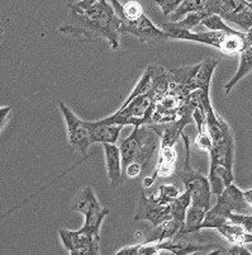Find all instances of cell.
<instances>
[{"label": "cell", "mask_w": 252, "mask_h": 255, "mask_svg": "<svg viewBox=\"0 0 252 255\" xmlns=\"http://www.w3.org/2000/svg\"><path fill=\"white\" fill-rule=\"evenodd\" d=\"M69 8L70 22L60 25V33L84 41L104 39L112 50L119 48L122 20L107 0H95L90 5L74 3Z\"/></svg>", "instance_id": "obj_1"}, {"label": "cell", "mask_w": 252, "mask_h": 255, "mask_svg": "<svg viewBox=\"0 0 252 255\" xmlns=\"http://www.w3.org/2000/svg\"><path fill=\"white\" fill-rule=\"evenodd\" d=\"M164 124L135 126L131 135L121 142L122 174L126 178L140 177L157 149H160Z\"/></svg>", "instance_id": "obj_2"}, {"label": "cell", "mask_w": 252, "mask_h": 255, "mask_svg": "<svg viewBox=\"0 0 252 255\" xmlns=\"http://www.w3.org/2000/svg\"><path fill=\"white\" fill-rule=\"evenodd\" d=\"M208 152L210 155V168L208 174L210 191L212 194L219 196L224 191V188L232 184L235 180V140L228 125L224 126L223 137L217 142H213Z\"/></svg>", "instance_id": "obj_3"}, {"label": "cell", "mask_w": 252, "mask_h": 255, "mask_svg": "<svg viewBox=\"0 0 252 255\" xmlns=\"http://www.w3.org/2000/svg\"><path fill=\"white\" fill-rule=\"evenodd\" d=\"M161 29L168 34L170 39H179V41H191V42L203 43V45L210 46L224 55H238L246 48L245 42V32L240 34L227 33L222 31H208V32H196L180 29L175 27L174 23H164Z\"/></svg>", "instance_id": "obj_4"}, {"label": "cell", "mask_w": 252, "mask_h": 255, "mask_svg": "<svg viewBox=\"0 0 252 255\" xmlns=\"http://www.w3.org/2000/svg\"><path fill=\"white\" fill-rule=\"evenodd\" d=\"M247 206L244 192L232 183L219 194L216 206L207 211L202 229H218L224 222L230 221L232 213H246Z\"/></svg>", "instance_id": "obj_5"}, {"label": "cell", "mask_w": 252, "mask_h": 255, "mask_svg": "<svg viewBox=\"0 0 252 255\" xmlns=\"http://www.w3.org/2000/svg\"><path fill=\"white\" fill-rule=\"evenodd\" d=\"M181 138L185 146V160L182 164L181 182L185 189L190 192L191 205L200 206V207L209 210L210 208V184L207 177L194 170L190 164V143H189L188 135L184 131L181 133Z\"/></svg>", "instance_id": "obj_6"}, {"label": "cell", "mask_w": 252, "mask_h": 255, "mask_svg": "<svg viewBox=\"0 0 252 255\" xmlns=\"http://www.w3.org/2000/svg\"><path fill=\"white\" fill-rule=\"evenodd\" d=\"M73 211L74 212L83 213L85 216L84 226L82 227L83 230L99 238L101 224L105 220V217L108 216L109 210L105 207H101L91 187L86 185L83 189L82 193L79 194L75 203H74Z\"/></svg>", "instance_id": "obj_7"}, {"label": "cell", "mask_w": 252, "mask_h": 255, "mask_svg": "<svg viewBox=\"0 0 252 255\" xmlns=\"http://www.w3.org/2000/svg\"><path fill=\"white\" fill-rule=\"evenodd\" d=\"M151 106V94L149 92L142 96L136 97L126 107L119 108L114 115L103 118V122L110 125H122V126H140L146 124L147 112Z\"/></svg>", "instance_id": "obj_8"}, {"label": "cell", "mask_w": 252, "mask_h": 255, "mask_svg": "<svg viewBox=\"0 0 252 255\" xmlns=\"http://www.w3.org/2000/svg\"><path fill=\"white\" fill-rule=\"evenodd\" d=\"M62 244L71 255H98L99 238L83 230L62 229L59 231Z\"/></svg>", "instance_id": "obj_9"}, {"label": "cell", "mask_w": 252, "mask_h": 255, "mask_svg": "<svg viewBox=\"0 0 252 255\" xmlns=\"http://www.w3.org/2000/svg\"><path fill=\"white\" fill-rule=\"evenodd\" d=\"M60 111L65 118V124L68 128V137L69 143L73 149L78 150L82 154H86V150L90 145L89 131L86 127V121H83L69 108L68 106L62 102L59 103Z\"/></svg>", "instance_id": "obj_10"}, {"label": "cell", "mask_w": 252, "mask_h": 255, "mask_svg": "<svg viewBox=\"0 0 252 255\" xmlns=\"http://www.w3.org/2000/svg\"><path fill=\"white\" fill-rule=\"evenodd\" d=\"M122 34H131L142 43L163 42L168 39V34L161 28H157L147 15L142 14L136 20H122Z\"/></svg>", "instance_id": "obj_11"}, {"label": "cell", "mask_w": 252, "mask_h": 255, "mask_svg": "<svg viewBox=\"0 0 252 255\" xmlns=\"http://www.w3.org/2000/svg\"><path fill=\"white\" fill-rule=\"evenodd\" d=\"M168 220H171L170 205H160L154 194H147L143 191L138 199L135 221H149L151 222L152 227H156Z\"/></svg>", "instance_id": "obj_12"}, {"label": "cell", "mask_w": 252, "mask_h": 255, "mask_svg": "<svg viewBox=\"0 0 252 255\" xmlns=\"http://www.w3.org/2000/svg\"><path fill=\"white\" fill-rule=\"evenodd\" d=\"M86 127L89 131L91 143H115L119 138L121 131L124 126L122 125L105 124L101 120L86 121Z\"/></svg>", "instance_id": "obj_13"}, {"label": "cell", "mask_w": 252, "mask_h": 255, "mask_svg": "<svg viewBox=\"0 0 252 255\" xmlns=\"http://www.w3.org/2000/svg\"><path fill=\"white\" fill-rule=\"evenodd\" d=\"M104 156H105V168L107 175L112 187H117L122 182V156L119 146L115 143H103Z\"/></svg>", "instance_id": "obj_14"}, {"label": "cell", "mask_w": 252, "mask_h": 255, "mask_svg": "<svg viewBox=\"0 0 252 255\" xmlns=\"http://www.w3.org/2000/svg\"><path fill=\"white\" fill-rule=\"evenodd\" d=\"M247 6L246 0H207L203 11L208 15L218 14L223 19Z\"/></svg>", "instance_id": "obj_15"}, {"label": "cell", "mask_w": 252, "mask_h": 255, "mask_svg": "<svg viewBox=\"0 0 252 255\" xmlns=\"http://www.w3.org/2000/svg\"><path fill=\"white\" fill-rule=\"evenodd\" d=\"M160 157L157 163L156 169L151 174V178L156 180L157 177L168 178L175 170V163H176V151L175 147H160Z\"/></svg>", "instance_id": "obj_16"}, {"label": "cell", "mask_w": 252, "mask_h": 255, "mask_svg": "<svg viewBox=\"0 0 252 255\" xmlns=\"http://www.w3.org/2000/svg\"><path fill=\"white\" fill-rule=\"evenodd\" d=\"M217 230H218L221 235H223L224 238L227 239L228 243H231V244L246 245L252 243V234L246 233L244 230V227L232 221L224 222Z\"/></svg>", "instance_id": "obj_17"}, {"label": "cell", "mask_w": 252, "mask_h": 255, "mask_svg": "<svg viewBox=\"0 0 252 255\" xmlns=\"http://www.w3.org/2000/svg\"><path fill=\"white\" fill-rule=\"evenodd\" d=\"M240 55H241V60H240V66H238L237 73L235 74V76L231 79L227 84L224 85V93L227 96L232 92L235 85H237L240 80H242L247 74L252 71V46L245 48Z\"/></svg>", "instance_id": "obj_18"}, {"label": "cell", "mask_w": 252, "mask_h": 255, "mask_svg": "<svg viewBox=\"0 0 252 255\" xmlns=\"http://www.w3.org/2000/svg\"><path fill=\"white\" fill-rule=\"evenodd\" d=\"M217 66H218V61L214 59L204 60L202 64L199 65V69L195 75L196 89L209 93L210 82H212V78H213Z\"/></svg>", "instance_id": "obj_19"}, {"label": "cell", "mask_w": 252, "mask_h": 255, "mask_svg": "<svg viewBox=\"0 0 252 255\" xmlns=\"http://www.w3.org/2000/svg\"><path fill=\"white\" fill-rule=\"evenodd\" d=\"M205 213H207L205 208L190 203L188 211H186V216H185V225L182 233L185 235H189V234L198 233L199 230H202V224L204 221Z\"/></svg>", "instance_id": "obj_20"}, {"label": "cell", "mask_w": 252, "mask_h": 255, "mask_svg": "<svg viewBox=\"0 0 252 255\" xmlns=\"http://www.w3.org/2000/svg\"><path fill=\"white\" fill-rule=\"evenodd\" d=\"M190 203V192L185 189V192L180 193V196L170 205L171 219L176 220V221L181 222V224H185V216H186V211H188Z\"/></svg>", "instance_id": "obj_21"}, {"label": "cell", "mask_w": 252, "mask_h": 255, "mask_svg": "<svg viewBox=\"0 0 252 255\" xmlns=\"http://www.w3.org/2000/svg\"><path fill=\"white\" fill-rule=\"evenodd\" d=\"M226 22L232 23V24L238 25L244 32H247L252 28V9L249 5L238 10L235 14H231L230 17L226 18Z\"/></svg>", "instance_id": "obj_22"}, {"label": "cell", "mask_w": 252, "mask_h": 255, "mask_svg": "<svg viewBox=\"0 0 252 255\" xmlns=\"http://www.w3.org/2000/svg\"><path fill=\"white\" fill-rule=\"evenodd\" d=\"M205 4H207V0H182L181 5L170 15L171 20H172V22H176L179 18L185 17V15L189 14V13L203 10Z\"/></svg>", "instance_id": "obj_23"}, {"label": "cell", "mask_w": 252, "mask_h": 255, "mask_svg": "<svg viewBox=\"0 0 252 255\" xmlns=\"http://www.w3.org/2000/svg\"><path fill=\"white\" fill-rule=\"evenodd\" d=\"M202 24L204 25L208 31H222V32H227V33H233V34H240L242 32L236 31L232 27L226 23V20L218 14H210L208 17H205L204 19L202 20Z\"/></svg>", "instance_id": "obj_24"}, {"label": "cell", "mask_w": 252, "mask_h": 255, "mask_svg": "<svg viewBox=\"0 0 252 255\" xmlns=\"http://www.w3.org/2000/svg\"><path fill=\"white\" fill-rule=\"evenodd\" d=\"M180 189L176 185H160L159 187V193H157L156 201L163 206H168L174 202L175 199L180 196Z\"/></svg>", "instance_id": "obj_25"}, {"label": "cell", "mask_w": 252, "mask_h": 255, "mask_svg": "<svg viewBox=\"0 0 252 255\" xmlns=\"http://www.w3.org/2000/svg\"><path fill=\"white\" fill-rule=\"evenodd\" d=\"M205 17H208V14L205 13V11H203V10L193 11V13H189V14L185 15L184 19L177 20V22H172V23H174L175 27H177V28H180V29L193 31L196 25L202 23V20L204 19Z\"/></svg>", "instance_id": "obj_26"}, {"label": "cell", "mask_w": 252, "mask_h": 255, "mask_svg": "<svg viewBox=\"0 0 252 255\" xmlns=\"http://www.w3.org/2000/svg\"><path fill=\"white\" fill-rule=\"evenodd\" d=\"M150 88H151V76H150L149 70L146 69L145 73H143V75L141 76L140 82L137 83V85H136L135 89L132 90L128 98H127L126 101L123 102V104H122V106H121V108L126 107L127 104H128L131 101H133V99H135L136 97L142 96V94H145V93L149 92Z\"/></svg>", "instance_id": "obj_27"}, {"label": "cell", "mask_w": 252, "mask_h": 255, "mask_svg": "<svg viewBox=\"0 0 252 255\" xmlns=\"http://www.w3.org/2000/svg\"><path fill=\"white\" fill-rule=\"evenodd\" d=\"M155 3L160 6L163 14L168 17L181 5L182 0H155Z\"/></svg>", "instance_id": "obj_28"}, {"label": "cell", "mask_w": 252, "mask_h": 255, "mask_svg": "<svg viewBox=\"0 0 252 255\" xmlns=\"http://www.w3.org/2000/svg\"><path fill=\"white\" fill-rule=\"evenodd\" d=\"M230 221L244 227L246 233L252 234V216H247L245 213H232L230 216Z\"/></svg>", "instance_id": "obj_29"}, {"label": "cell", "mask_w": 252, "mask_h": 255, "mask_svg": "<svg viewBox=\"0 0 252 255\" xmlns=\"http://www.w3.org/2000/svg\"><path fill=\"white\" fill-rule=\"evenodd\" d=\"M224 255H252V252L242 244H232V247L226 249Z\"/></svg>", "instance_id": "obj_30"}, {"label": "cell", "mask_w": 252, "mask_h": 255, "mask_svg": "<svg viewBox=\"0 0 252 255\" xmlns=\"http://www.w3.org/2000/svg\"><path fill=\"white\" fill-rule=\"evenodd\" d=\"M195 143L202 150L209 151L210 147H212V145H213V141H212V138H210L209 133H205V135L198 136V138L195 140Z\"/></svg>", "instance_id": "obj_31"}, {"label": "cell", "mask_w": 252, "mask_h": 255, "mask_svg": "<svg viewBox=\"0 0 252 255\" xmlns=\"http://www.w3.org/2000/svg\"><path fill=\"white\" fill-rule=\"evenodd\" d=\"M11 110H13V107L11 106L1 107V108H0V131L3 129L4 125H5L6 120H8L9 117V113H10Z\"/></svg>", "instance_id": "obj_32"}, {"label": "cell", "mask_w": 252, "mask_h": 255, "mask_svg": "<svg viewBox=\"0 0 252 255\" xmlns=\"http://www.w3.org/2000/svg\"><path fill=\"white\" fill-rule=\"evenodd\" d=\"M140 248H141V244L132 245V247L123 248L122 250L117 252V254L118 255H137L138 252H140Z\"/></svg>", "instance_id": "obj_33"}, {"label": "cell", "mask_w": 252, "mask_h": 255, "mask_svg": "<svg viewBox=\"0 0 252 255\" xmlns=\"http://www.w3.org/2000/svg\"><path fill=\"white\" fill-rule=\"evenodd\" d=\"M95 1V0H69V5L74 3H79L80 5H90Z\"/></svg>", "instance_id": "obj_34"}, {"label": "cell", "mask_w": 252, "mask_h": 255, "mask_svg": "<svg viewBox=\"0 0 252 255\" xmlns=\"http://www.w3.org/2000/svg\"><path fill=\"white\" fill-rule=\"evenodd\" d=\"M245 199H246V202L249 203L250 206H252V189H249V191L244 192Z\"/></svg>", "instance_id": "obj_35"}, {"label": "cell", "mask_w": 252, "mask_h": 255, "mask_svg": "<svg viewBox=\"0 0 252 255\" xmlns=\"http://www.w3.org/2000/svg\"><path fill=\"white\" fill-rule=\"evenodd\" d=\"M3 36H4V29L0 27V41L3 39Z\"/></svg>", "instance_id": "obj_36"}]
</instances>
